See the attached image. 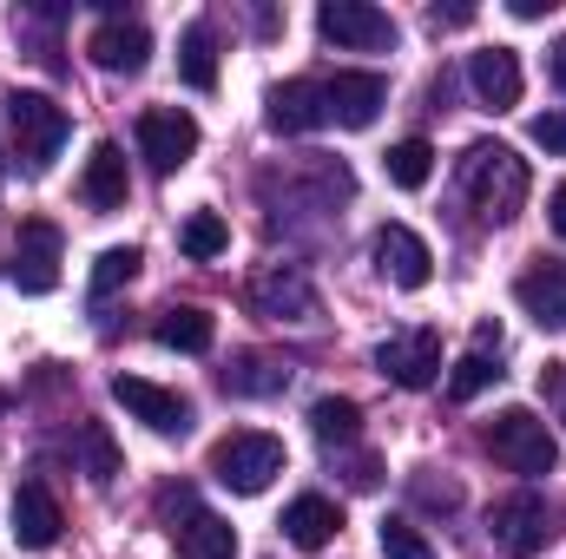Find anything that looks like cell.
Returning a JSON list of instances; mask_svg holds the SVG:
<instances>
[{"label": "cell", "mask_w": 566, "mask_h": 559, "mask_svg": "<svg viewBox=\"0 0 566 559\" xmlns=\"http://www.w3.org/2000/svg\"><path fill=\"white\" fill-rule=\"evenodd\" d=\"M60 224L53 218H27L20 224V251H13V283L27 289V296H46L53 283H60Z\"/></svg>", "instance_id": "4fadbf2b"}, {"label": "cell", "mask_w": 566, "mask_h": 559, "mask_svg": "<svg viewBox=\"0 0 566 559\" xmlns=\"http://www.w3.org/2000/svg\"><path fill=\"white\" fill-rule=\"evenodd\" d=\"M251 309L271 316V323H310L316 316V289H310V277L296 264H271V271L251 277Z\"/></svg>", "instance_id": "7c38bea8"}, {"label": "cell", "mask_w": 566, "mask_h": 559, "mask_svg": "<svg viewBox=\"0 0 566 559\" xmlns=\"http://www.w3.org/2000/svg\"><path fill=\"white\" fill-rule=\"evenodd\" d=\"M382 99H389V80H382V73H329V80H323V119H329V126L363 133V126H376Z\"/></svg>", "instance_id": "9c48e42d"}, {"label": "cell", "mask_w": 566, "mask_h": 559, "mask_svg": "<svg viewBox=\"0 0 566 559\" xmlns=\"http://www.w3.org/2000/svg\"><path fill=\"white\" fill-rule=\"evenodd\" d=\"M283 382H290V369L271 362V356H238V362L224 369V389H231V395H277Z\"/></svg>", "instance_id": "d4e9b609"}, {"label": "cell", "mask_w": 566, "mask_h": 559, "mask_svg": "<svg viewBox=\"0 0 566 559\" xmlns=\"http://www.w3.org/2000/svg\"><path fill=\"white\" fill-rule=\"evenodd\" d=\"M560 421H566V409H560Z\"/></svg>", "instance_id": "d590c367"}, {"label": "cell", "mask_w": 566, "mask_h": 559, "mask_svg": "<svg viewBox=\"0 0 566 559\" xmlns=\"http://www.w3.org/2000/svg\"><path fill=\"white\" fill-rule=\"evenodd\" d=\"M73 133V119H66V106L60 99H46V93H7V139H13V165L20 171H46L53 158H60V145Z\"/></svg>", "instance_id": "7a4b0ae2"}, {"label": "cell", "mask_w": 566, "mask_h": 559, "mask_svg": "<svg viewBox=\"0 0 566 559\" xmlns=\"http://www.w3.org/2000/svg\"><path fill=\"white\" fill-rule=\"evenodd\" d=\"M178 244H185V257L211 264V257L231 244V224H224L218 211H191V218H185V231H178Z\"/></svg>", "instance_id": "4316f807"}, {"label": "cell", "mask_w": 566, "mask_h": 559, "mask_svg": "<svg viewBox=\"0 0 566 559\" xmlns=\"http://www.w3.org/2000/svg\"><path fill=\"white\" fill-rule=\"evenodd\" d=\"M178 73H185V86H198V93L218 86V33H211V20H191V27H185V40H178Z\"/></svg>", "instance_id": "603a6c76"}, {"label": "cell", "mask_w": 566, "mask_h": 559, "mask_svg": "<svg viewBox=\"0 0 566 559\" xmlns=\"http://www.w3.org/2000/svg\"><path fill=\"white\" fill-rule=\"evenodd\" d=\"M158 514H165V534L178 540V559H238L231 520H218L211 507H198L191 487H165L158 494Z\"/></svg>", "instance_id": "3957f363"}, {"label": "cell", "mask_w": 566, "mask_h": 559, "mask_svg": "<svg viewBox=\"0 0 566 559\" xmlns=\"http://www.w3.org/2000/svg\"><path fill=\"white\" fill-rule=\"evenodd\" d=\"M468 86H474V99L488 106V113H507V106H521V60H514V46H481L474 60H468Z\"/></svg>", "instance_id": "2e32d148"}, {"label": "cell", "mask_w": 566, "mask_h": 559, "mask_svg": "<svg viewBox=\"0 0 566 559\" xmlns=\"http://www.w3.org/2000/svg\"><path fill=\"white\" fill-rule=\"evenodd\" d=\"M416 500H422V507H441V514H454V507H461V487H454V481H416Z\"/></svg>", "instance_id": "1f68e13d"}, {"label": "cell", "mask_w": 566, "mask_h": 559, "mask_svg": "<svg viewBox=\"0 0 566 559\" xmlns=\"http://www.w3.org/2000/svg\"><path fill=\"white\" fill-rule=\"evenodd\" d=\"M113 402L133 421H145L151 434H185V428H191V402H185L178 389L145 382V376H113Z\"/></svg>", "instance_id": "8fae6325"}, {"label": "cell", "mask_w": 566, "mask_h": 559, "mask_svg": "<svg viewBox=\"0 0 566 559\" xmlns=\"http://www.w3.org/2000/svg\"><path fill=\"white\" fill-rule=\"evenodd\" d=\"M554 86H560V93H566V40H560V46H554Z\"/></svg>", "instance_id": "e575fe53"}, {"label": "cell", "mask_w": 566, "mask_h": 559, "mask_svg": "<svg viewBox=\"0 0 566 559\" xmlns=\"http://www.w3.org/2000/svg\"><path fill=\"white\" fill-rule=\"evenodd\" d=\"M488 382H501V323H481V329H474V349L454 362L448 395H454V402H474Z\"/></svg>", "instance_id": "ac0fdd59"}, {"label": "cell", "mask_w": 566, "mask_h": 559, "mask_svg": "<svg viewBox=\"0 0 566 559\" xmlns=\"http://www.w3.org/2000/svg\"><path fill=\"white\" fill-rule=\"evenodd\" d=\"M86 53H93V66H106V73H139L145 60H151V33H145L139 20H106L93 40H86Z\"/></svg>", "instance_id": "e0dca14e"}, {"label": "cell", "mask_w": 566, "mask_h": 559, "mask_svg": "<svg viewBox=\"0 0 566 559\" xmlns=\"http://www.w3.org/2000/svg\"><path fill=\"white\" fill-rule=\"evenodd\" d=\"M211 474H218V487H231V494H264L283 474V441L264 434V428H238V434H224V441L211 447Z\"/></svg>", "instance_id": "277c9868"}, {"label": "cell", "mask_w": 566, "mask_h": 559, "mask_svg": "<svg viewBox=\"0 0 566 559\" xmlns=\"http://www.w3.org/2000/svg\"><path fill=\"white\" fill-rule=\"evenodd\" d=\"M382 553L389 559H434V547H428V534L422 527H409V520H382Z\"/></svg>", "instance_id": "4dcf8cb0"}, {"label": "cell", "mask_w": 566, "mask_h": 559, "mask_svg": "<svg viewBox=\"0 0 566 559\" xmlns=\"http://www.w3.org/2000/svg\"><path fill=\"white\" fill-rule=\"evenodd\" d=\"M60 527H66V514H60L53 487H46V481H20V487H13V540H20L27 553H46V547L60 540Z\"/></svg>", "instance_id": "5bb4252c"}, {"label": "cell", "mask_w": 566, "mask_h": 559, "mask_svg": "<svg viewBox=\"0 0 566 559\" xmlns=\"http://www.w3.org/2000/svg\"><path fill=\"white\" fill-rule=\"evenodd\" d=\"M521 309L541 323V329H566V264H534L527 277L514 283Z\"/></svg>", "instance_id": "44dd1931"}, {"label": "cell", "mask_w": 566, "mask_h": 559, "mask_svg": "<svg viewBox=\"0 0 566 559\" xmlns=\"http://www.w3.org/2000/svg\"><path fill=\"white\" fill-rule=\"evenodd\" d=\"M133 277H139V251H133V244H113V251L93 264V303H106L113 289H126Z\"/></svg>", "instance_id": "f1b7e54d"}, {"label": "cell", "mask_w": 566, "mask_h": 559, "mask_svg": "<svg viewBox=\"0 0 566 559\" xmlns=\"http://www.w3.org/2000/svg\"><path fill=\"white\" fill-rule=\"evenodd\" d=\"M376 271L389 283H402V289H422L434 277V251H428L409 224H382L376 231Z\"/></svg>", "instance_id": "9a60e30c"}, {"label": "cell", "mask_w": 566, "mask_h": 559, "mask_svg": "<svg viewBox=\"0 0 566 559\" xmlns=\"http://www.w3.org/2000/svg\"><path fill=\"white\" fill-rule=\"evenodd\" d=\"M547 500L541 494H507V500H494L488 507V540L501 547L507 559H534L547 547Z\"/></svg>", "instance_id": "ba28073f"}, {"label": "cell", "mask_w": 566, "mask_h": 559, "mask_svg": "<svg viewBox=\"0 0 566 559\" xmlns=\"http://www.w3.org/2000/svg\"><path fill=\"white\" fill-rule=\"evenodd\" d=\"M376 369L396 382V389H428L441 376V336L434 329H396L382 349H376Z\"/></svg>", "instance_id": "30bf717a"}, {"label": "cell", "mask_w": 566, "mask_h": 559, "mask_svg": "<svg viewBox=\"0 0 566 559\" xmlns=\"http://www.w3.org/2000/svg\"><path fill=\"white\" fill-rule=\"evenodd\" d=\"M126 191H133V178H126V151L113 139L93 145V158H86V178H80V198L93 204V211H119L126 204Z\"/></svg>", "instance_id": "ffe728a7"}, {"label": "cell", "mask_w": 566, "mask_h": 559, "mask_svg": "<svg viewBox=\"0 0 566 559\" xmlns=\"http://www.w3.org/2000/svg\"><path fill=\"white\" fill-rule=\"evenodd\" d=\"M382 171H389V184H396V191H422L428 171H434V145H428V139H402V145H389Z\"/></svg>", "instance_id": "484cf974"}, {"label": "cell", "mask_w": 566, "mask_h": 559, "mask_svg": "<svg viewBox=\"0 0 566 559\" xmlns=\"http://www.w3.org/2000/svg\"><path fill=\"white\" fill-rule=\"evenodd\" d=\"M191 151H198V119H191V113H178V106H151V113H139V158L158 171V178L185 171Z\"/></svg>", "instance_id": "52a82bcc"}, {"label": "cell", "mask_w": 566, "mask_h": 559, "mask_svg": "<svg viewBox=\"0 0 566 559\" xmlns=\"http://www.w3.org/2000/svg\"><path fill=\"white\" fill-rule=\"evenodd\" d=\"M323 119V80H283L271 93V133H316Z\"/></svg>", "instance_id": "7402d4cb"}, {"label": "cell", "mask_w": 566, "mask_h": 559, "mask_svg": "<svg viewBox=\"0 0 566 559\" xmlns=\"http://www.w3.org/2000/svg\"><path fill=\"white\" fill-rule=\"evenodd\" d=\"M310 428H316V441H356V428H363V409L349 402V395H323L316 409H310Z\"/></svg>", "instance_id": "83f0119b"}, {"label": "cell", "mask_w": 566, "mask_h": 559, "mask_svg": "<svg viewBox=\"0 0 566 559\" xmlns=\"http://www.w3.org/2000/svg\"><path fill=\"white\" fill-rule=\"evenodd\" d=\"M488 454L507 474H554V461H560L547 421L534 415V409H501V415L488 421Z\"/></svg>", "instance_id": "5b68a950"}, {"label": "cell", "mask_w": 566, "mask_h": 559, "mask_svg": "<svg viewBox=\"0 0 566 559\" xmlns=\"http://www.w3.org/2000/svg\"><path fill=\"white\" fill-rule=\"evenodd\" d=\"M80 447H86V474L106 487V481L119 474V447H113V434H106L99 421H86V428H80Z\"/></svg>", "instance_id": "f546056e"}, {"label": "cell", "mask_w": 566, "mask_h": 559, "mask_svg": "<svg viewBox=\"0 0 566 559\" xmlns=\"http://www.w3.org/2000/svg\"><path fill=\"white\" fill-rule=\"evenodd\" d=\"M151 336H158L165 349H178V356H205V349H211V336H218V323H211L205 309H165Z\"/></svg>", "instance_id": "cb8c5ba5"}, {"label": "cell", "mask_w": 566, "mask_h": 559, "mask_svg": "<svg viewBox=\"0 0 566 559\" xmlns=\"http://www.w3.org/2000/svg\"><path fill=\"white\" fill-rule=\"evenodd\" d=\"M527 133H534V145H541V151H566V113H541Z\"/></svg>", "instance_id": "d6a6232c"}, {"label": "cell", "mask_w": 566, "mask_h": 559, "mask_svg": "<svg viewBox=\"0 0 566 559\" xmlns=\"http://www.w3.org/2000/svg\"><path fill=\"white\" fill-rule=\"evenodd\" d=\"M547 218H554V231H560V238H566V184H560V191H554V204H547Z\"/></svg>", "instance_id": "836d02e7"}, {"label": "cell", "mask_w": 566, "mask_h": 559, "mask_svg": "<svg viewBox=\"0 0 566 559\" xmlns=\"http://www.w3.org/2000/svg\"><path fill=\"white\" fill-rule=\"evenodd\" d=\"M336 527H343V514H336V500H323V494H303V500L283 507V540H290L296 553H323V547L336 540Z\"/></svg>", "instance_id": "d6986e66"}, {"label": "cell", "mask_w": 566, "mask_h": 559, "mask_svg": "<svg viewBox=\"0 0 566 559\" xmlns=\"http://www.w3.org/2000/svg\"><path fill=\"white\" fill-rule=\"evenodd\" d=\"M316 33L336 53H389L396 46V20L369 0H323L316 7Z\"/></svg>", "instance_id": "8992f818"}, {"label": "cell", "mask_w": 566, "mask_h": 559, "mask_svg": "<svg viewBox=\"0 0 566 559\" xmlns=\"http://www.w3.org/2000/svg\"><path fill=\"white\" fill-rule=\"evenodd\" d=\"M461 198L488 224H507L527 204V158H514V145L501 139H474L461 151Z\"/></svg>", "instance_id": "6da1fadb"}]
</instances>
